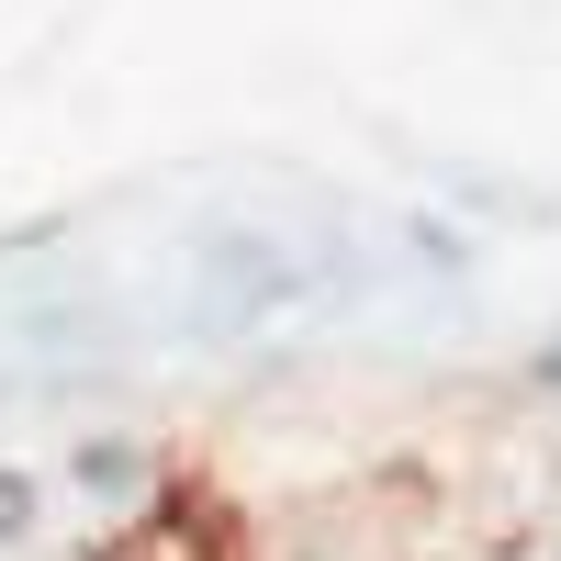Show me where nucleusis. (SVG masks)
I'll return each mask as SVG.
<instances>
[{"mask_svg":"<svg viewBox=\"0 0 561 561\" xmlns=\"http://www.w3.org/2000/svg\"><path fill=\"white\" fill-rule=\"evenodd\" d=\"M102 337V293H68V304H23V348H90Z\"/></svg>","mask_w":561,"mask_h":561,"instance_id":"obj_3","label":"nucleus"},{"mask_svg":"<svg viewBox=\"0 0 561 561\" xmlns=\"http://www.w3.org/2000/svg\"><path fill=\"white\" fill-rule=\"evenodd\" d=\"M359 259L337 248H293L270 237V225H214V237L192 248V337L203 348H237V337H270V325L314 314L325 293H359Z\"/></svg>","mask_w":561,"mask_h":561,"instance_id":"obj_1","label":"nucleus"},{"mask_svg":"<svg viewBox=\"0 0 561 561\" xmlns=\"http://www.w3.org/2000/svg\"><path fill=\"white\" fill-rule=\"evenodd\" d=\"M45 528V472H23V460H0V550H23Z\"/></svg>","mask_w":561,"mask_h":561,"instance_id":"obj_4","label":"nucleus"},{"mask_svg":"<svg viewBox=\"0 0 561 561\" xmlns=\"http://www.w3.org/2000/svg\"><path fill=\"white\" fill-rule=\"evenodd\" d=\"M68 483L124 517V505L158 494V449H147V438H113V427H102V438H68Z\"/></svg>","mask_w":561,"mask_h":561,"instance_id":"obj_2","label":"nucleus"}]
</instances>
